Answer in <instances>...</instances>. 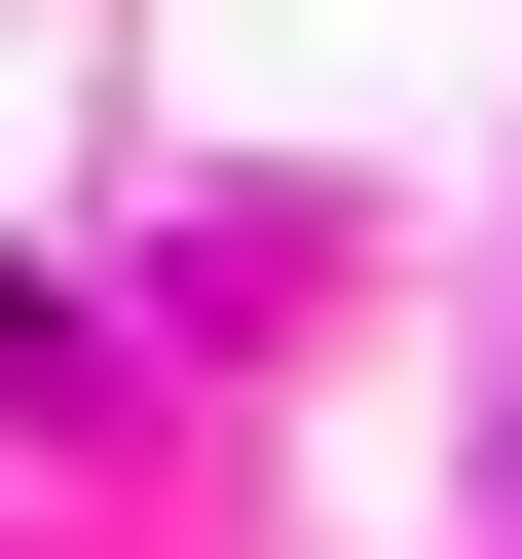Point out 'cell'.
<instances>
[{
	"label": "cell",
	"instance_id": "1",
	"mask_svg": "<svg viewBox=\"0 0 522 559\" xmlns=\"http://www.w3.org/2000/svg\"><path fill=\"white\" fill-rule=\"evenodd\" d=\"M38 373H75V336H38V299H0V411H38Z\"/></svg>",
	"mask_w": 522,
	"mask_h": 559
}]
</instances>
